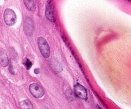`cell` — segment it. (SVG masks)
<instances>
[{
	"mask_svg": "<svg viewBox=\"0 0 131 109\" xmlns=\"http://www.w3.org/2000/svg\"><path fill=\"white\" fill-rule=\"evenodd\" d=\"M38 45L41 54L45 58L50 56V47L46 40L43 37H39L38 39Z\"/></svg>",
	"mask_w": 131,
	"mask_h": 109,
	"instance_id": "cell-1",
	"label": "cell"
},
{
	"mask_svg": "<svg viewBox=\"0 0 131 109\" xmlns=\"http://www.w3.org/2000/svg\"><path fill=\"white\" fill-rule=\"evenodd\" d=\"M4 20L8 26H12L16 22L15 13L11 9H6L4 12Z\"/></svg>",
	"mask_w": 131,
	"mask_h": 109,
	"instance_id": "cell-2",
	"label": "cell"
},
{
	"mask_svg": "<svg viewBox=\"0 0 131 109\" xmlns=\"http://www.w3.org/2000/svg\"><path fill=\"white\" fill-rule=\"evenodd\" d=\"M24 31L28 37H31L34 32V24L32 19L29 17H26L24 21Z\"/></svg>",
	"mask_w": 131,
	"mask_h": 109,
	"instance_id": "cell-3",
	"label": "cell"
},
{
	"mask_svg": "<svg viewBox=\"0 0 131 109\" xmlns=\"http://www.w3.org/2000/svg\"><path fill=\"white\" fill-rule=\"evenodd\" d=\"M29 89L32 95L37 98H41L44 94L43 89L37 84H31L29 86Z\"/></svg>",
	"mask_w": 131,
	"mask_h": 109,
	"instance_id": "cell-4",
	"label": "cell"
},
{
	"mask_svg": "<svg viewBox=\"0 0 131 109\" xmlns=\"http://www.w3.org/2000/svg\"><path fill=\"white\" fill-rule=\"evenodd\" d=\"M74 93L78 98L83 100L87 99V91L83 86L77 84L74 86Z\"/></svg>",
	"mask_w": 131,
	"mask_h": 109,
	"instance_id": "cell-5",
	"label": "cell"
},
{
	"mask_svg": "<svg viewBox=\"0 0 131 109\" xmlns=\"http://www.w3.org/2000/svg\"><path fill=\"white\" fill-rule=\"evenodd\" d=\"M46 15L47 19L51 21H54V12L53 4L52 1H49L46 6Z\"/></svg>",
	"mask_w": 131,
	"mask_h": 109,
	"instance_id": "cell-6",
	"label": "cell"
},
{
	"mask_svg": "<svg viewBox=\"0 0 131 109\" xmlns=\"http://www.w3.org/2000/svg\"><path fill=\"white\" fill-rule=\"evenodd\" d=\"M8 63L9 61L7 55L3 50L0 49V64L4 67H6L8 66Z\"/></svg>",
	"mask_w": 131,
	"mask_h": 109,
	"instance_id": "cell-7",
	"label": "cell"
},
{
	"mask_svg": "<svg viewBox=\"0 0 131 109\" xmlns=\"http://www.w3.org/2000/svg\"><path fill=\"white\" fill-rule=\"evenodd\" d=\"M19 107L21 109H33V107L30 101L26 100L19 103Z\"/></svg>",
	"mask_w": 131,
	"mask_h": 109,
	"instance_id": "cell-8",
	"label": "cell"
},
{
	"mask_svg": "<svg viewBox=\"0 0 131 109\" xmlns=\"http://www.w3.org/2000/svg\"><path fill=\"white\" fill-rule=\"evenodd\" d=\"M24 3L29 10L33 11L35 10V3L33 0H24Z\"/></svg>",
	"mask_w": 131,
	"mask_h": 109,
	"instance_id": "cell-9",
	"label": "cell"
},
{
	"mask_svg": "<svg viewBox=\"0 0 131 109\" xmlns=\"http://www.w3.org/2000/svg\"><path fill=\"white\" fill-rule=\"evenodd\" d=\"M25 66L26 67V68L28 69V70H29V69L31 68V67L32 66V64L31 63V61H29L28 59H26V61L25 62Z\"/></svg>",
	"mask_w": 131,
	"mask_h": 109,
	"instance_id": "cell-10",
	"label": "cell"
},
{
	"mask_svg": "<svg viewBox=\"0 0 131 109\" xmlns=\"http://www.w3.org/2000/svg\"><path fill=\"white\" fill-rule=\"evenodd\" d=\"M9 71H10L12 74H14V71H13V68H12V65H10V68H9Z\"/></svg>",
	"mask_w": 131,
	"mask_h": 109,
	"instance_id": "cell-11",
	"label": "cell"
}]
</instances>
